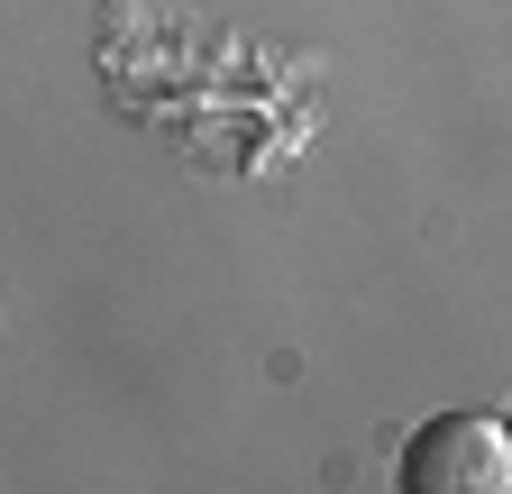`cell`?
<instances>
[{
    "label": "cell",
    "mask_w": 512,
    "mask_h": 494,
    "mask_svg": "<svg viewBox=\"0 0 512 494\" xmlns=\"http://www.w3.org/2000/svg\"><path fill=\"white\" fill-rule=\"evenodd\" d=\"M403 494H512V430L494 412H439L403 440Z\"/></svg>",
    "instance_id": "1"
}]
</instances>
